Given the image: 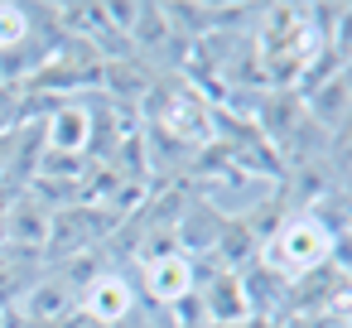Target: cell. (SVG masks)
<instances>
[{"label":"cell","instance_id":"cell-1","mask_svg":"<svg viewBox=\"0 0 352 328\" xmlns=\"http://www.w3.org/2000/svg\"><path fill=\"white\" fill-rule=\"evenodd\" d=\"M328 261H338V232L314 212H285L256 246V265L280 285H294V280L323 270Z\"/></svg>","mask_w":352,"mask_h":328},{"label":"cell","instance_id":"cell-2","mask_svg":"<svg viewBox=\"0 0 352 328\" xmlns=\"http://www.w3.org/2000/svg\"><path fill=\"white\" fill-rule=\"evenodd\" d=\"M135 304H140L135 280L116 265H102L78 289V314L73 318H82L87 328H126V323H135Z\"/></svg>","mask_w":352,"mask_h":328},{"label":"cell","instance_id":"cell-3","mask_svg":"<svg viewBox=\"0 0 352 328\" xmlns=\"http://www.w3.org/2000/svg\"><path fill=\"white\" fill-rule=\"evenodd\" d=\"M39 145L44 155H63V160H82L97 145V107L92 102H54L39 121Z\"/></svg>","mask_w":352,"mask_h":328},{"label":"cell","instance_id":"cell-4","mask_svg":"<svg viewBox=\"0 0 352 328\" xmlns=\"http://www.w3.org/2000/svg\"><path fill=\"white\" fill-rule=\"evenodd\" d=\"M198 285V265L184 256V251H164V256H150L140 261V289L150 294V304L160 309H179Z\"/></svg>","mask_w":352,"mask_h":328},{"label":"cell","instance_id":"cell-5","mask_svg":"<svg viewBox=\"0 0 352 328\" xmlns=\"http://www.w3.org/2000/svg\"><path fill=\"white\" fill-rule=\"evenodd\" d=\"M34 20H30V6H0V54H10L30 39Z\"/></svg>","mask_w":352,"mask_h":328}]
</instances>
